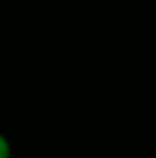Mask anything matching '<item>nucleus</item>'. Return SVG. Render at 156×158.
<instances>
[{"label": "nucleus", "mask_w": 156, "mask_h": 158, "mask_svg": "<svg viewBox=\"0 0 156 158\" xmlns=\"http://www.w3.org/2000/svg\"><path fill=\"white\" fill-rule=\"evenodd\" d=\"M0 158H12V144L2 132H0Z\"/></svg>", "instance_id": "nucleus-1"}]
</instances>
